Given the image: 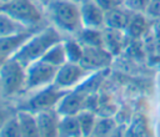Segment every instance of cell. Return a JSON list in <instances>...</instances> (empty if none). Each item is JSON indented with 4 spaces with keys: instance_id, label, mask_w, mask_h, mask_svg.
<instances>
[{
    "instance_id": "6da1fadb",
    "label": "cell",
    "mask_w": 160,
    "mask_h": 137,
    "mask_svg": "<svg viewBox=\"0 0 160 137\" xmlns=\"http://www.w3.org/2000/svg\"><path fill=\"white\" fill-rule=\"evenodd\" d=\"M61 41L60 31L55 26L38 29L12 56L24 67H28L35 61H39L45 52L56 42Z\"/></svg>"
},
{
    "instance_id": "7a4b0ae2",
    "label": "cell",
    "mask_w": 160,
    "mask_h": 137,
    "mask_svg": "<svg viewBox=\"0 0 160 137\" xmlns=\"http://www.w3.org/2000/svg\"><path fill=\"white\" fill-rule=\"evenodd\" d=\"M48 11L54 26L66 34H78L82 29L80 5L71 0H51Z\"/></svg>"
},
{
    "instance_id": "3957f363",
    "label": "cell",
    "mask_w": 160,
    "mask_h": 137,
    "mask_svg": "<svg viewBox=\"0 0 160 137\" xmlns=\"http://www.w3.org/2000/svg\"><path fill=\"white\" fill-rule=\"evenodd\" d=\"M26 67L14 57L6 59L0 67V87L2 98L12 97L20 91H25Z\"/></svg>"
},
{
    "instance_id": "277c9868",
    "label": "cell",
    "mask_w": 160,
    "mask_h": 137,
    "mask_svg": "<svg viewBox=\"0 0 160 137\" xmlns=\"http://www.w3.org/2000/svg\"><path fill=\"white\" fill-rule=\"evenodd\" d=\"M1 11L30 29H36L42 20L41 7L32 0H12L4 4Z\"/></svg>"
},
{
    "instance_id": "5b68a950",
    "label": "cell",
    "mask_w": 160,
    "mask_h": 137,
    "mask_svg": "<svg viewBox=\"0 0 160 137\" xmlns=\"http://www.w3.org/2000/svg\"><path fill=\"white\" fill-rule=\"evenodd\" d=\"M68 91L69 90L59 88L58 86H55L52 83L50 86L40 88L24 105H21L19 110L30 111L32 113H38V112H42V111H50V110H56L59 102L68 93Z\"/></svg>"
},
{
    "instance_id": "8992f818",
    "label": "cell",
    "mask_w": 160,
    "mask_h": 137,
    "mask_svg": "<svg viewBox=\"0 0 160 137\" xmlns=\"http://www.w3.org/2000/svg\"><path fill=\"white\" fill-rule=\"evenodd\" d=\"M56 72H58V67H54L42 60L32 62L26 67L25 91L40 90L52 85L55 81Z\"/></svg>"
},
{
    "instance_id": "52a82bcc",
    "label": "cell",
    "mask_w": 160,
    "mask_h": 137,
    "mask_svg": "<svg viewBox=\"0 0 160 137\" xmlns=\"http://www.w3.org/2000/svg\"><path fill=\"white\" fill-rule=\"evenodd\" d=\"M90 73L81 64L76 62H65L58 68L54 85L62 90H71L82 83L88 75Z\"/></svg>"
},
{
    "instance_id": "ba28073f",
    "label": "cell",
    "mask_w": 160,
    "mask_h": 137,
    "mask_svg": "<svg viewBox=\"0 0 160 137\" xmlns=\"http://www.w3.org/2000/svg\"><path fill=\"white\" fill-rule=\"evenodd\" d=\"M90 95L75 88L72 91H68V93L59 102L56 111L60 116H76L79 112L86 110L88 97Z\"/></svg>"
},
{
    "instance_id": "9c48e42d",
    "label": "cell",
    "mask_w": 160,
    "mask_h": 137,
    "mask_svg": "<svg viewBox=\"0 0 160 137\" xmlns=\"http://www.w3.org/2000/svg\"><path fill=\"white\" fill-rule=\"evenodd\" d=\"M112 55L104 46H84V55L80 64L91 71H100L110 65Z\"/></svg>"
},
{
    "instance_id": "30bf717a",
    "label": "cell",
    "mask_w": 160,
    "mask_h": 137,
    "mask_svg": "<svg viewBox=\"0 0 160 137\" xmlns=\"http://www.w3.org/2000/svg\"><path fill=\"white\" fill-rule=\"evenodd\" d=\"M82 27L102 29L105 27V11L94 1L84 0L80 4Z\"/></svg>"
},
{
    "instance_id": "8fae6325",
    "label": "cell",
    "mask_w": 160,
    "mask_h": 137,
    "mask_svg": "<svg viewBox=\"0 0 160 137\" xmlns=\"http://www.w3.org/2000/svg\"><path fill=\"white\" fill-rule=\"evenodd\" d=\"M36 30L38 29H31V30H28V31H24V32H20V34L0 37V57H2V59L12 57L20 50V47L25 44V41Z\"/></svg>"
},
{
    "instance_id": "7c38bea8",
    "label": "cell",
    "mask_w": 160,
    "mask_h": 137,
    "mask_svg": "<svg viewBox=\"0 0 160 137\" xmlns=\"http://www.w3.org/2000/svg\"><path fill=\"white\" fill-rule=\"evenodd\" d=\"M40 137H59L60 115L56 110L42 111L35 113Z\"/></svg>"
},
{
    "instance_id": "4fadbf2b",
    "label": "cell",
    "mask_w": 160,
    "mask_h": 137,
    "mask_svg": "<svg viewBox=\"0 0 160 137\" xmlns=\"http://www.w3.org/2000/svg\"><path fill=\"white\" fill-rule=\"evenodd\" d=\"M132 12L124 5H119L109 11H105V27L125 31Z\"/></svg>"
},
{
    "instance_id": "5bb4252c",
    "label": "cell",
    "mask_w": 160,
    "mask_h": 137,
    "mask_svg": "<svg viewBox=\"0 0 160 137\" xmlns=\"http://www.w3.org/2000/svg\"><path fill=\"white\" fill-rule=\"evenodd\" d=\"M16 120L22 137H40L35 113L25 110H19L16 112Z\"/></svg>"
},
{
    "instance_id": "9a60e30c",
    "label": "cell",
    "mask_w": 160,
    "mask_h": 137,
    "mask_svg": "<svg viewBox=\"0 0 160 137\" xmlns=\"http://www.w3.org/2000/svg\"><path fill=\"white\" fill-rule=\"evenodd\" d=\"M102 32H104V47L112 56L118 55L122 49L124 36L126 35L125 31L105 27V30H102Z\"/></svg>"
},
{
    "instance_id": "2e32d148",
    "label": "cell",
    "mask_w": 160,
    "mask_h": 137,
    "mask_svg": "<svg viewBox=\"0 0 160 137\" xmlns=\"http://www.w3.org/2000/svg\"><path fill=\"white\" fill-rule=\"evenodd\" d=\"M76 39L82 46H104V32L101 29L82 27L76 34Z\"/></svg>"
},
{
    "instance_id": "e0dca14e",
    "label": "cell",
    "mask_w": 160,
    "mask_h": 137,
    "mask_svg": "<svg viewBox=\"0 0 160 137\" xmlns=\"http://www.w3.org/2000/svg\"><path fill=\"white\" fill-rule=\"evenodd\" d=\"M48 64H50L51 66L54 67H60L62 66L65 62H68V59H66V52H65V47H64V40L54 44L46 52L45 55L40 59Z\"/></svg>"
},
{
    "instance_id": "ac0fdd59",
    "label": "cell",
    "mask_w": 160,
    "mask_h": 137,
    "mask_svg": "<svg viewBox=\"0 0 160 137\" xmlns=\"http://www.w3.org/2000/svg\"><path fill=\"white\" fill-rule=\"evenodd\" d=\"M31 30L30 27H26L21 22L16 21L4 11H0V37L9 36V35H15L20 34L24 31Z\"/></svg>"
},
{
    "instance_id": "d6986e66",
    "label": "cell",
    "mask_w": 160,
    "mask_h": 137,
    "mask_svg": "<svg viewBox=\"0 0 160 137\" xmlns=\"http://www.w3.org/2000/svg\"><path fill=\"white\" fill-rule=\"evenodd\" d=\"M59 137H81V131L76 116H60Z\"/></svg>"
},
{
    "instance_id": "ffe728a7",
    "label": "cell",
    "mask_w": 160,
    "mask_h": 137,
    "mask_svg": "<svg viewBox=\"0 0 160 137\" xmlns=\"http://www.w3.org/2000/svg\"><path fill=\"white\" fill-rule=\"evenodd\" d=\"M146 31V16L142 12H132L125 34L131 37H140Z\"/></svg>"
},
{
    "instance_id": "44dd1931",
    "label": "cell",
    "mask_w": 160,
    "mask_h": 137,
    "mask_svg": "<svg viewBox=\"0 0 160 137\" xmlns=\"http://www.w3.org/2000/svg\"><path fill=\"white\" fill-rule=\"evenodd\" d=\"M76 117H78V121H79L81 137H89L95 131V126H96L95 115L90 110H84V111L79 112L76 115Z\"/></svg>"
},
{
    "instance_id": "7402d4cb",
    "label": "cell",
    "mask_w": 160,
    "mask_h": 137,
    "mask_svg": "<svg viewBox=\"0 0 160 137\" xmlns=\"http://www.w3.org/2000/svg\"><path fill=\"white\" fill-rule=\"evenodd\" d=\"M64 47H65L68 62L80 64L82 55H84V46L79 42V40L78 39L64 40Z\"/></svg>"
},
{
    "instance_id": "603a6c76",
    "label": "cell",
    "mask_w": 160,
    "mask_h": 137,
    "mask_svg": "<svg viewBox=\"0 0 160 137\" xmlns=\"http://www.w3.org/2000/svg\"><path fill=\"white\" fill-rule=\"evenodd\" d=\"M0 137H22L20 128H19V123L16 120V115L14 117H11L0 130Z\"/></svg>"
},
{
    "instance_id": "cb8c5ba5",
    "label": "cell",
    "mask_w": 160,
    "mask_h": 137,
    "mask_svg": "<svg viewBox=\"0 0 160 137\" xmlns=\"http://www.w3.org/2000/svg\"><path fill=\"white\" fill-rule=\"evenodd\" d=\"M150 0H122V5L131 12H145Z\"/></svg>"
},
{
    "instance_id": "d4e9b609",
    "label": "cell",
    "mask_w": 160,
    "mask_h": 137,
    "mask_svg": "<svg viewBox=\"0 0 160 137\" xmlns=\"http://www.w3.org/2000/svg\"><path fill=\"white\" fill-rule=\"evenodd\" d=\"M144 14L150 19H160V0H150Z\"/></svg>"
},
{
    "instance_id": "484cf974",
    "label": "cell",
    "mask_w": 160,
    "mask_h": 137,
    "mask_svg": "<svg viewBox=\"0 0 160 137\" xmlns=\"http://www.w3.org/2000/svg\"><path fill=\"white\" fill-rule=\"evenodd\" d=\"M104 11H109L119 5H122V0H94Z\"/></svg>"
},
{
    "instance_id": "4316f807",
    "label": "cell",
    "mask_w": 160,
    "mask_h": 137,
    "mask_svg": "<svg viewBox=\"0 0 160 137\" xmlns=\"http://www.w3.org/2000/svg\"><path fill=\"white\" fill-rule=\"evenodd\" d=\"M16 113H11V111L9 110V108H6V107H4V106H0V130H1V127L11 118V117H14Z\"/></svg>"
},
{
    "instance_id": "83f0119b",
    "label": "cell",
    "mask_w": 160,
    "mask_h": 137,
    "mask_svg": "<svg viewBox=\"0 0 160 137\" xmlns=\"http://www.w3.org/2000/svg\"><path fill=\"white\" fill-rule=\"evenodd\" d=\"M34 2H36L40 7H48V5L50 4L51 0H32Z\"/></svg>"
},
{
    "instance_id": "f1b7e54d",
    "label": "cell",
    "mask_w": 160,
    "mask_h": 137,
    "mask_svg": "<svg viewBox=\"0 0 160 137\" xmlns=\"http://www.w3.org/2000/svg\"><path fill=\"white\" fill-rule=\"evenodd\" d=\"M0 1H1L2 5H4V4H8V2H10V1H12V0H0Z\"/></svg>"
},
{
    "instance_id": "f546056e",
    "label": "cell",
    "mask_w": 160,
    "mask_h": 137,
    "mask_svg": "<svg viewBox=\"0 0 160 137\" xmlns=\"http://www.w3.org/2000/svg\"><path fill=\"white\" fill-rule=\"evenodd\" d=\"M6 59H2V57H0V67H1V65L4 64V61H5Z\"/></svg>"
},
{
    "instance_id": "4dcf8cb0",
    "label": "cell",
    "mask_w": 160,
    "mask_h": 137,
    "mask_svg": "<svg viewBox=\"0 0 160 137\" xmlns=\"http://www.w3.org/2000/svg\"><path fill=\"white\" fill-rule=\"evenodd\" d=\"M2 98V92H1V87H0V100Z\"/></svg>"
},
{
    "instance_id": "1f68e13d",
    "label": "cell",
    "mask_w": 160,
    "mask_h": 137,
    "mask_svg": "<svg viewBox=\"0 0 160 137\" xmlns=\"http://www.w3.org/2000/svg\"><path fill=\"white\" fill-rule=\"evenodd\" d=\"M1 9H2V2L0 1V11H1Z\"/></svg>"
},
{
    "instance_id": "d6a6232c",
    "label": "cell",
    "mask_w": 160,
    "mask_h": 137,
    "mask_svg": "<svg viewBox=\"0 0 160 137\" xmlns=\"http://www.w3.org/2000/svg\"><path fill=\"white\" fill-rule=\"evenodd\" d=\"M82 1H84V0H82Z\"/></svg>"
}]
</instances>
